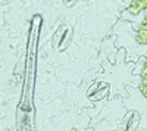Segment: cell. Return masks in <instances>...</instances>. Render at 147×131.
<instances>
[{"mask_svg": "<svg viewBox=\"0 0 147 131\" xmlns=\"http://www.w3.org/2000/svg\"><path fill=\"white\" fill-rule=\"evenodd\" d=\"M140 122V115L137 112H131L127 116V122H125V131H136V128L138 127Z\"/></svg>", "mask_w": 147, "mask_h": 131, "instance_id": "cell-1", "label": "cell"}, {"mask_svg": "<svg viewBox=\"0 0 147 131\" xmlns=\"http://www.w3.org/2000/svg\"><path fill=\"white\" fill-rule=\"evenodd\" d=\"M107 88H109V87H107V86H105V87H103L102 90H99V91H100L99 94H94V96H91L90 99H91V100H99V99L105 97L106 94H107Z\"/></svg>", "mask_w": 147, "mask_h": 131, "instance_id": "cell-2", "label": "cell"}, {"mask_svg": "<svg viewBox=\"0 0 147 131\" xmlns=\"http://www.w3.org/2000/svg\"><path fill=\"white\" fill-rule=\"evenodd\" d=\"M69 35H71V31H69V30H66V32H63V37H62V40L59 41V44H60L59 49H65V47H66V43H68Z\"/></svg>", "mask_w": 147, "mask_h": 131, "instance_id": "cell-3", "label": "cell"}, {"mask_svg": "<svg viewBox=\"0 0 147 131\" xmlns=\"http://www.w3.org/2000/svg\"><path fill=\"white\" fill-rule=\"evenodd\" d=\"M137 41L141 43V44H146L147 43V31H140L137 34Z\"/></svg>", "mask_w": 147, "mask_h": 131, "instance_id": "cell-4", "label": "cell"}, {"mask_svg": "<svg viewBox=\"0 0 147 131\" xmlns=\"http://www.w3.org/2000/svg\"><path fill=\"white\" fill-rule=\"evenodd\" d=\"M140 90H141V93L144 94V96L147 97V84H141L140 86Z\"/></svg>", "mask_w": 147, "mask_h": 131, "instance_id": "cell-5", "label": "cell"}]
</instances>
